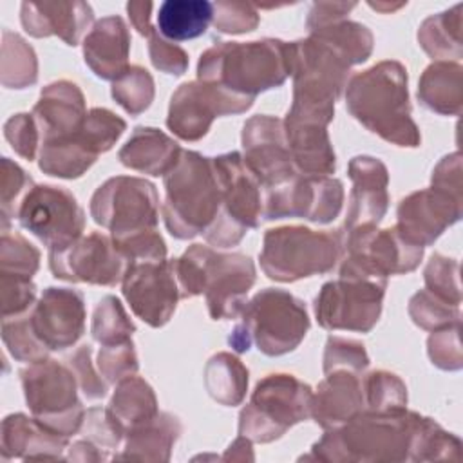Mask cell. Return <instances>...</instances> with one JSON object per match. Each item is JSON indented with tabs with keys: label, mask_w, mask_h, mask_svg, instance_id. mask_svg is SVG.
Returning a JSON list of instances; mask_svg holds the SVG:
<instances>
[{
	"label": "cell",
	"mask_w": 463,
	"mask_h": 463,
	"mask_svg": "<svg viewBox=\"0 0 463 463\" xmlns=\"http://www.w3.org/2000/svg\"><path fill=\"white\" fill-rule=\"evenodd\" d=\"M458 262L447 259L439 253H434L425 268V284L427 289L434 295L445 298L450 304L459 306V284H458Z\"/></svg>",
	"instance_id": "45"
},
{
	"label": "cell",
	"mask_w": 463,
	"mask_h": 463,
	"mask_svg": "<svg viewBox=\"0 0 463 463\" xmlns=\"http://www.w3.org/2000/svg\"><path fill=\"white\" fill-rule=\"evenodd\" d=\"M309 34L331 45L340 56L347 60L349 65L365 61L373 51V34L365 25L358 22L338 20L309 31Z\"/></svg>",
	"instance_id": "36"
},
{
	"label": "cell",
	"mask_w": 463,
	"mask_h": 463,
	"mask_svg": "<svg viewBox=\"0 0 463 463\" xmlns=\"http://www.w3.org/2000/svg\"><path fill=\"white\" fill-rule=\"evenodd\" d=\"M4 136L14 148V152L29 161L34 159L40 132L33 114H16L9 118L4 125Z\"/></svg>",
	"instance_id": "50"
},
{
	"label": "cell",
	"mask_w": 463,
	"mask_h": 463,
	"mask_svg": "<svg viewBox=\"0 0 463 463\" xmlns=\"http://www.w3.org/2000/svg\"><path fill=\"white\" fill-rule=\"evenodd\" d=\"M109 411L125 429V434L130 429L152 420L159 412L152 387L143 378L134 374L119 380Z\"/></svg>",
	"instance_id": "33"
},
{
	"label": "cell",
	"mask_w": 463,
	"mask_h": 463,
	"mask_svg": "<svg viewBox=\"0 0 463 463\" xmlns=\"http://www.w3.org/2000/svg\"><path fill=\"white\" fill-rule=\"evenodd\" d=\"M291 71V43L264 38L215 43L201 54L197 78L250 109L257 94L282 85Z\"/></svg>",
	"instance_id": "1"
},
{
	"label": "cell",
	"mask_w": 463,
	"mask_h": 463,
	"mask_svg": "<svg viewBox=\"0 0 463 463\" xmlns=\"http://www.w3.org/2000/svg\"><path fill=\"white\" fill-rule=\"evenodd\" d=\"M342 183L329 175H297L289 183L266 190L262 217L268 221L302 217L313 222L333 221L342 208Z\"/></svg>",
	"instance_id": "15"
},
{
	"label": "cell",
	"mask_w": 463,
	"mask_h": 463,
	"mask_svg": "<svg viewBox=\"0 0 463 463\" xmlns=\"http://www.w3.org/2000/svg\"><path fill=\"white\" fill-rule=\"evenodd\" d=\"M364 409L362 382L356 373L335 371L311 398V418L324 429H338Z\"/></svg>",
	"instance_id": "27"
},
{
	"label": "cell",
	"mask_w": 463,
	"mask_h": 463,
	"mask_svg": "<svg viewBox=\"0 0 463 463\" xmlns=\"http://www.w3.org/2000/svg\"><path fill=\"white\" fill-rule=\"evenodd\" d=\"M307 329L304 302L284 289L266 288L244 304L228 344L237 353H246L255 344L260 353L280 356L293 351Z\"/></svg>",
	"instance_id": "5"
},
{
	"label": "cell",
	"mask_w": 463,
	"mask_h": 463,
	"mask_svg": "<svg viewBox=\"0 0 463 463\" xmlns=\"http://www.w3.org/2000/svg\"><path fill=\"white\" fill-rule=\"evenodd\" d=\"M204 385L215 402L239 405L248 389V369L233 354L219 353L204 367Z\"/></svg>",
	"instance_id": "35"
},
{
	"label": "cell",
	"mask_w": 463,
	"mask_h": 463,
	"mask_svg": "<svg viewBox=\"0 0 463 463\" xmlns=\"http://www.w3.org/2000/svg\"><path fill=\"white\" fill-rule=\"evenodd\" d=\"M418 98L423 107L445 116L461 112V65L458 61H434L421 74Z\"/></svg>",
	"instance_id": "30"
},
{
	"label": "cell",
	"mask_w": 463,
	"mask_h": 463,
	"mask_svg": "<svg viewBox=\"0 0 463 463\" xmlns=\"http://www.w3.org/2000/svg\"><path fill=\"white\" fill-rule=\"evenodd\" d=\"M154 9L152 2H128L127 13L132 25L137 29L139 34L148 36L156 27L150 24V13Z\"/></svg>",
	"instance_id": "54"
},
{
	"label": "cell",
	"mask_w": 463,
	"mask_h": 463,
	"mask_svg": "<svg viewBox=\"0 0 463 463\" xmlns=\"http://www.w3.org/2000/svg\"><path fill=\"white\" fill-rule=\"evenodd\" d=\"M148 54H150L154 67L166 74L181 76L188 67L186 52L181 47H177L175 43L165 40L157 33V29H154L148 34Z\"/></svg>",
	"instance_id": "51"
},
{
	"label": "cell",
	"mask_w": 463,
	"mask_h": 463,
	"mask_svg": "<svg viewBox=\"0 0 463 463\" xmlns=\"http://www.w3.org/2000/svg\"><path fill=\"white\" fill-rule=\"evenodd\" d=\"M385 286L362 277H340L324 284L315 298L318 324L326 329L371 331L382 313Z\"/></svg>",
	"instance_id": "13"
},
{
	"label": "cell",
	"mask_w": 463,
	"mask_h": 463,
	"mask_svg": "<svg viewBox=\"0 0 463 463\" xmlns=\"http://www.w3.org/2000/svg\"><path fill=\"white\" fill-rule=\"evenodd\" d=\"M165 192L161 212L166 230L177 239H194L204 233L222 206L212 157L194 150H183L174 168L165 174Z\"/></svg>",
	"instance_id": "4"
},
{
	"label": "cell",
	"mask_w": 463,
	"mask_h": 463,
	"mask_svg": "<svg viewBox=\"0 0 463 463\" xmlns=\"http://www.w3.org/2000/svg\"><path fill=\"white\" fill-rule=\"evenodd\" d=\"M16 219L49 251L71 246L85 228V215L76 197L69 190L51 184H34L22 199Z\"/></svg>",
	"instance_id": "12"
},
{
	"label": "cell",
	"mask_w": 463,
	"mask_h": 463,
	"mask_svg": "<svg viewBox=\"0 0 463 463\" xmlns=\"http://www.w3.org/2000/svg\"><path fill=\"white\" fill-rule=\"evenodd\" d=\"M112 98L130 116L141 114L154 99V80L150 72L139 65L128 67V71L112 83Z\"/></svg>",
	"instance_id": "39"
},
{
	"label": "cell",
	"mask_w": 463,
	"mask_h": 463,
	"mask_svg": "<svg viewBox=\"0 0 463 463\" xmlns=\"http://www.w3.org/2000/svg\"><path fill=\"white\" fill-rule=\"evenodd\" d=\"M130 260L116 246L112 237L89 233L71 246L49 251V266L56 279L71 282H89L99 286H116L123 282Z\"/></svg>",
	"instance_id": "14"
},
{
	"label": "cell",
	"mask_w": 463,
	"mask_h": 463,
	"mask_svg": "<svg viewBox=\"0 0 463 463\" xmlns=\"http://www.w3.org/2000/svg\"><path fill=\"white\" fill-rule=\"evenodd\" d=\"M90 331L94 340L105 345L130 340L132 333L136 331V326L125 313L121 302L116 297L107 295L98 302L94 309Z\"/></svg>",
	"instance_id": "38"
},
{
	"label": "cell",
	"mask_w": 463,
	"mask_h": 463,
	"mask_svg": "<svg viewBox=\"0 0 463 463\" xmlns=\"http://www.w3.org/2000/svg\"><path fill=\"white\" fill-rule=\"evenodd\" d=\"M461 217V195L439 186H430L414 192L402 199L398 206V233L416 244H432L445 228L452 226Z\"/></svg>",
	"instance_id": "20"
},
{
	"label": "cell",
	"mask_w": 463,
	"mask_h": 463,
	"mask_svg": "<svg viewBox=\"0 0 463 463\" xmlns=\"http://www.w3.org/2000/svg\"><path fill=\"white\" fill-rule=\"evenodd\" d=\"M335 112L291 105L284 123L286 141L297 172L302 175H329L335 172V152L327 123Z\"/></svg>",
	"instance_id": "21"
},
{
	"label": "cell",
	"mask_w": 463,
	"mask_h": 463,
	"mask_svg": "<svg viewBox=\"0 0 463 463\" xmlns=\"http://www.w3.org/2000/svg\"><path fill=\"white\" fill-rule=\"evenodd\" d=\"M130 33L121 16H105L94 24L83 40V56L101 80L116 81L128 71Z\"/></svg>",
	"instance_id": "26"
},
{
	"label": "cell",
	"mask_w": 463,
	"mask_h": 463,
	"mask_svg": "<svg viewBox=\"0 0 463 463\" xmlns=\"http://www.w3.org/2000/svg\"><path fill=\"white\" fill-rule=\"evenodd\" d=\"M429 356L439 369L454 371L461 367L459 322L432 331L429 336Z\"/></svg>",
	"instance_id": "49"
},
{
	"label": "cell",
	"mask_w": 463,
	"mask_h": 463,
	"mask_svg": "<svg viewBox=\"0 0 463 463\" xmlns=\"http://www.w3.org/2000/svg\"><path fill=\"white\" fill-rule=\"evenodd\" d=\"M123 458L166 459L161 450L170 452L174 441L181 434V423L168 412H157L152 420L130 429Z\"/></svg>",
	"instance_id": "32"
},
{
	"label": "cell",
	"mask_w": 463,
	"mask_h": 463,
	"mask_svg": "<svg viewBox=\"0 0 463 463\" xmlns=\"http://www.w3.org/2000/svg\"><path fill=\"white\" fill-rule=\"evenodd\" d=\"M33 179L9 157H2V226L16 217L25 194L33 188Z\"/></svg>",
	"instance_id": "44"
},
{
	"label": "cell",
	"mask_w": 463,
	"mask_h": 463,
	"mask_svg": "<svg viewBox=\"0 0 463 463\" xmlns=\"http://www.w3.org/2000/svg\"><path fill=\"white\" fill-rule=\"evenodd\" d=\"M90 215L116 242L156 230L159 215L156 186L141 177H112L94 192Z\"/></svg>",
	"instance_id": "10"
},
{
	"label": "cell",
	"mask_w": 463,
	"mask_h": 463,
	"mask_svg": "<svg viewBox=\"0 0 463 463\" xmlns=\"http://www.w3.org/2000/svg\"><path fill=\"white\" fill-rule=\"evenodd\" d=\"M2 450L5 458H58L67 445V436L54 432L36 418L11 414L4 420Z\"/></svg>",
	"instance_id": "29"
},
{
	"label": "cell",
	"mask_w": 463,
	"mask_h": 463,
	"mask_svg": "<svg viewBox=\"0 0 463 463\" xmlns=\"http://www.w3.org/2000/svg\"><path fill=\"white\" fill-rule=\"evenodd\" d=\"M40 264V251L22 235L2 230L0 239V273L33 279Z\"/></svg>",
	"instance_id": "41"
},
{
	"label": "cell",
	"mask_w": 463,
	"mask_h": 463,
	"mask_svg": "<svg viewBox=\"0 0 463 463\" xmlns=\"http://www.w3.org/2000/svg\"><path fill=\"white\" fill-rule=\"evenodd\" d=\"M213 4L206 0H166L157 11V31L165 40L184 42L206 33Z\"/></svg>",
	"instance_id": "31"
},
{
	"label": "cell",
	"mask_w": 463,
	"mask_h": 463,
	"mask_svg": "<svg viewBox=\"0 0 463 463\" xmlns=\"http://www.w3.org/2000/svg\"><path fill=\"white\" fill-rule=\"evenodd\" d=\"M354 7H356L354 2H317L309 11L306 25L309 31H315L327 24L344 20V16Z\"/></svg>",
	"instance_id": "53"
},
{
	"label": "cell",
	"mask_w": 463,
	"mask_h": 463,
	"mask_svg": "<svg viewBox=\"0 0 463 463\" xmlns=\"http://www.w3.org/2000/svg\"><path fill=\"white\" fill-rule=\"evenodd\" d=\"M418 42L432 58H461V4L432 14L418 29Z\"/></svg>",
	"instance_id": "34"
},
{
	"label": "cell",
	"mask_w": 463,
	"mask_h": 463,
	"mask_svg": "<svg viewBox=\"0 0 463 463\" xmlns=\"http://www.w3.org/2000/svg\"><path fill=\"white\" fill-rule=\"evenodd\" d=\"M20 18L31 36L56 34L67 45H78L94 13L87 2H24Z\"/></svg>",
	"instance_id": "25"
},
{
	"label": "cell",
	"mask_w": 463,
	"mask_h": 463,
	"mask_svg": "<svg viewBox=\"0 0 463 463\" xmlns=\"http://www.w3.org/2000/svg\"><path fill=\"white\" fill-rule=\"evenodd\" d=\"M369 5L373 7V9H378V11H382V13H387V11H394V9H400V7H403L405 4H396V5H389V4H374V2H369Z\"/></svg>",
	"instance_id": "55"
},
{
	"label": "cell",
	"mask_w": 463,
	"mask_h": 463,
	"mask_svg": "<svg viewBox=\"0 0 463 463\" xmlns=\"http://www.w3.org/2000/svg\"><path fill=\"white\" fill-rule=\"evenodd\" d=\"M353 190L345 217V232L360 226H376L387 212V168L371 156H356L349 163Z\"/></svg>",
	"instance_id": "23"
},
{
	"label": "cell",
	"mask_w": 463,
	"mask_h": 463,
	"mask_svg": "<svg viewBox=\"0 0 463 463\" xmlns=\"http://www.w3.org/2000/svg\"><path fill=\"white\" fill-rule=\"evenodd\" d=\"M369 365V356L360 342L329 336L324 353V373L351 371L360 374Z\"/></svg>",
	"instance_id": "43"
},
{
	"label": "cell",
	"mask_w": 463,
	"mask_h": 463,
	"mask_svg": "<svg viewBox=\"0 0 463 463\" xmlns=\"http://www.w3.org/2000/svg\"><path fill=\"white\" fill-rule=\"evenodd\" d=\"M244 163L264 190L282 186L298 175L284 123L273 116H253L242 128Z\"/></svg>",
	"instance_id": "17"
},
{
	"label": "cell",
	"mask_w": 463,
	"mask_h": 463,
	"mask_svg": "<svg viewBox=\"0 0 463 463\" xmlns=\"http://www.w3.org/2000/svg\"><path fill=\"white\" fill-rule=\"evenodd\" d=\"M212 161L221 184L222 206L204 232V239L213 246L228 248L235 246L248 228L259 226L264 212L262 186L239 152H228Z\"/></svg>",
	"instance_id": "8"
},
{
	"label": "cell",
	"mask_w": 463,
	"mask_h": 463,
	"mask_svg": "<svg viewBox=\"0 0 463 463\" xmlns=\"http://www.w3.org/2000/svg\"><path fill=\"white\" fill-rule=\"evenodd\" d=\"M345 105L371 132L398 146H418L420 130L411 118L407 71L400 61H380L347 83Z\"/></svg>",
	"instance_id": "2"
},
{
	"label": "cell",
	"mask_w": 463,
	"mask_h": 463,
	"mask_svg": "<svg viewBox=\"0 0 463 463\" xmlns=\"http://www.w3.org/2000/svg\"><path fill=\"white\" fill-rule=\"evenodd\" d=\"M255 282L253 260L242 253H217L204 248L203 293L213 320L237 318Z\"/></svg>",
	"instance_id": "18"
},
{
	"label": "cell",
	"mask_w": 463,
	"mask_h": 463,
	"mask_svg": "<svg viewBox=\"0 0 463 463\" xmlns=\"http://www.w3.org/2000/svg\"><path fill=\"white\" fill-rule=\"evenodd\" d=\"M409 315L416 326L434 331L459 322V306L447 302L425 288L411 298Z\"/></svg>",
	"instance_id": "42"
},
{
	"label": "cell",
	"mask_w": 463,
	"mask_h": 463,
	"mask_svg": "<svg viewBox=\"0 0 463 463\" xmlns=\"http://www.w3.org/2000/svg\"><path fill=\"white\" fill-rule=\"evenodd\" d=\"M213 25L219 33L242 34L259 25V13L248 2H215Z\"/></svg>",
	"instance_id": "47"
},
{
	"label": "cell",
	"mask_w": 463,
	"mask_h": 463,
	"mask_svg": "<svg viewBox=\"0 0 463 463\" xmlns=\"http://www.w3.org/2000/svg\"><path fill=\"white\" fill-rule=\"evenodd\" d=\"M90 347L81 345L69 360L67 365L72 369L80 389L89 400H98L107 394V383L101 382V376H98L90 364Z\"/></svg>",
	"instance_id": "52"
},
{
	"label": "cell",
	"mask_w": 463,
	"mask_h": 463,
	"mask_svg": "<svg viewBox=\"0 0 463 463\" xmlns=\"http://www.w3.org/2000/svg\"><path fill=\"white\" fill-rule=\"evenodd\" d=\"M342 232H313L304 226L268 230L260 251L262 271L279 282H293L335 268L342 255Z\"/></svg>",
	"instance_id": "6"
},
{
	"label": "cell",
	"mask_w": 463,
	"mask_h": 463,
	"mask_svg": "<svg viewBox=\"0 0 463 463\" xmlns=\"http://www.w3.org/2000/svg\"><path fill=\"white\" fill-rule=\"evenodd\" d=\"M25 402L33 416L61 436H71L83 425V407L78 400V380L72 369L51 358L33 362L22 373Z\"/></svg>",
	"instance_id": "9"
},
{
	"label": "cell",
	"mask_w": 463,
	"mask_h": 463,
	"mask_svg": "<svg viewBox=\"0 0 463 463\" xmlns=\"http://www.w3.org/2000/svg\"><path fill=\"white\" fill-rule=\"evenodd\" d=\"M364 402L369 411H396L405 409L407 389L403 382L387 371H376L367 374L362 382Z\"/></svg>",
	"instance_id": "40"
},
{
	"label": "cell",
	"mask_w": 463,
	"mask_h": 463,
	"mask_svg": "<svg viewBox=\"0 0 463 463\" xmlns=\"http://www.w3.org/2000/svg\"><path fill=\"white\" fill-rule=\"evenodd\" d=\"M241 112H246L241 103L197 80L183 83L172 94L166 125L177 137L197 141L206 136L213 118Z\"/></svg>",
	"instance_id": "22"
},
{
	"label": "cell",
	"mask_w": 463,
	"mask_h": 463,
	"mask_svg": "<svg viewBox=\"0 0 463 463\" xmlns=\"http://www.w3.org/2000/svg\"><path fill=\"white\" fill-rule=\"evenodd\" d=\"M25 315L45 353L74 345L85 331V300L76 289L47 288Z\"/></svg>",
	"instance_id": "19"
},
{
	"label": "cell",
	"mask_w": 463,
	"mask_h": 463,
	"mask_svg": "<svg viewBox=\"0 0 463 463\" xmlns=\"http://www.w3.org/2000/svg\"><path fill=\"white\" fill-rule=\"evenodd\" d=\"M87 114L81 90L67 80L47 85L33 109L42 143L72 136L83 127Z\"/></svg>",
	"instance_id": "24"
},
{
	"label": "cell",
	"mask_w": 463,
	"mask_h": 463,
	"mask_svg": "<svg viewBox=\"0 0 463 463\" xmlns=\"http://www.w3.org/2000/svg\"><path fill=\"white\" fill-rule=\"evenodd\" d=\"M38 65L33 47L16 33H2V83L9 89H24L36 81Z\"/></svg>",
	"instance_id": "37"
},
{
	"label": "cell",
	"mask_w": 463,
	"mask_h": 463,
	"mask_svg": "<svg viewBox=\"0 0 463 463\" xmlns=\"http://www.w3.org/2000/svg\"><path fill=\"white\" fill-rule=\"evenodd\" d=\"M181 152V146L165 132L152 127H137L118 156L132 170L165 175L174 168Z\"/></svg>",
	"instance_id": "28"
},
{
	"label": "cell",
	"mask_w": 463,
	"mask_h": 463,
	"mask_svg": "<svg viewBox=\"0 0 463 463\" xmlns=\"http://www.w3.org/2000/svg\"><path fill=\"white\" fill-rule=\"evenodd\" d=\"M123 297L137 318L165 326L181 298L174 260H134L123 277Z\"/></svg>",
	"instance_id": "16"
},
{
	"label": "cell",
	"mask_w": 463,
	"mask_h": 463,
	"mask_svg": "<svg viewBox=\"0 0 463 463\" xmlns=\"http://www.w3.org/2000/svg\"><path fill=\"white\" fill-rule=\"evenodd\" d=\"M125 121L107 109H90L83 127L69 137L45 141L40 168L56 177L74 179L89 170L99 154L112 148L125 130Z\"/></svg>",
	"instance_id": "11"
},
{
	"label": "cell",
	"mask_w": 463,
	"mask_h": 463,
	"mask_svg": "<svg viewBox=\"0 0 463 463\" xmlns=\"http://www.w3.org/2000/svg\"><path fill=\"white\" fill-rule=\"evenodd\" d=\"M423 416L405 409L358 412L313 449L322 459H405Z\"/></svg>",
	"instance_id": "3"
},
{
	"label": "cell",
	"mask_w": 463,
	"mask_h": 463,
	"mask_svg": "<svg viewBox=\"0 0 463 463\" xmlns=\"http://www.w3.org/2000/svg\"><path fill=\"white\" fill-rule=\"evenodd\" d=\"M311 387L293 374H268L241 412V436L260 443L280 438L291 425L311 416Z\"/></svg>",
	"instance_id": "7"
},
{
	"label": "cell",
	"mask_w": 463,
	"mask_h": 463,
	"mask_svg": "<svg viewBox=\"0 0 463 463\" xmlns=\"http://www.w3.org/2000/svg\"><path fill=\"white\" fill-rule=\"evenodd\" d=\"M36 288L31 279L0 273V302L2 317H18L34 306Z\"/></svg>",
	"instance_id": "48"
},
{
	"label": "cell",
	"mask_w": 463,
	"mask_h": 463,
	"mask_svg": "<svg viewBox=\"0 0 463 463\" xmlns=\"http://www.w3.org/2000/svg\"><path fill=\"white\" fill-rule=\"evenodd\" d=\"M98 367L109 382H119L137 371V356L132 340L105 344L98 354Z\"/></svg>",
	"instance_id": "46"
}]
</instances>
